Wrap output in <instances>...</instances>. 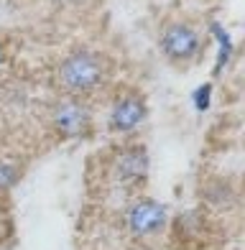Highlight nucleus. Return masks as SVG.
Instances as JSON below:
<instances>
[{"label": "nucleus", "mask_w": 245, "mask_h": 250, "mask_svg": "<svg viewBox=\"0 0 245 250\" xmlns=\"http://www.w3.org/2000/svg\"><path fill=\"white\" fill-rule=\"evenodd\" d=\"M146 120H148V102L136 89L118 95L107 110V130L113 135L136 133Z\"/></svg>", "instance_id": "obj_5"}, {"label": "nucleus", "mask_w": 245, "mask_h": 250, "mask_svg": "<svg viewBox=\"0 0 245 250\" xmlns=\"http://www.w3.org/2000/svg\"><path fill=\"white\" fill-rule=\"evenodd\" d=\"M148 171H151V156L143 143H128L122 148H118L113 166H110V174H113L115 184L125 187V189L141 187L148 179Z\"/></svg>", "instance_id": "obj_6"}, {"label": "nucleus", "mask_w": 245, "mask_h": 250, "mask_svg": "<svg viewBox=\"0 0 245 250\" xmlns=\"http://www.w3.org/2000/svg\"><path fill=\"white\" fill-rule=\"evenodd\" d=\"M204 33H199V28L186 21H171L159 33V51L176 69H186V66L197 64L204 56Z\"/></svg>", "instance_id": "obj_2"}, {"label": "nucleus", "mask_w": 245, "mask_h": 250, "mask_svg": "<svg viewBox=\"0 0 245 250\" xmlns=\"http://www.w3.org/2000/svg\"><path fill=\"white\" fill-rule=\"evenodd\" d=\"M166 225H169V207L153 197H136L125 207V227L138 240L161 235Z\"/></svg>", "instance_id": "obj_4"}, {"label": "nucleus", "mask_w": 245, "mask_h": 250, "mask_svg": "<svg viewBox=\"0 0 245 250\" xmlns=\"http://www.w3.org/2000/svg\"><path fill=\"white\" fill-rule=\"evenodd\" d=\"M199 197H202L207 204L217 207V209H227V207H232V204H235V199H238L235 189H232L227 181H222V179L207 181V184L199 189Z\"/></svg>", "instance_id": "obj_8"}, {"label": "nucleus", "mask_w": 245, "mask_h": 250, "mask_svg": "<svg viewBox=\"0 0 245 250\" xmlns=\"http://www.w3.org/2000/svg\"><path fill=\"white\" fill-rule=\"evenodd\" d=\"M212 92H215V84L212 82L199 84L194 92H192V105H194L197 112H207L209 107H212Z\"/></svg>", "instance_id": "obj_10"}, {"label": "nucleus", "mask_w": 245, "mask_h": 250, "mask_svg": "<svg viewBox=\"0 0 245 250\" xmlns=\"http://www.w3.org/2000/svg\"><path fill=\"white\" fill-rule=\"evenodd\" d=\"M3 64H5V49H3V41H0V69H3Z\"/></svg>", "instance_id": "obj_11"}, {"label": "nucleus", "mask_w": 245, "mask_h": 250, "mask_svg": "<svg viewBox=\"0 0 245 250\" xmlns=\"http://www.w3.org/2000/svg\"><path fill=\"white\" fill-rule=\"evenodd\" d=\"M110 74H113V62L107 59L105 51L92 46L72 49L69 54L61 56L57 69H54V79H57V87L61 92L82 100H87L97 89H102Z\"/></svg>", "instance_id": "obj_1"}, {"label": "nucleus", "mask_w": 245, "mask_h": 250, "mask_svg": "<svg viewBox=\"0 0 245 250\" xmlns=\"http://www.w3.org/2000/svg\"><path fill=\"white\" fill-rule=\"evenodd\" d=\"M209 36L217 41V62H215L212 74L220 77L222 72L227 69V64H230V59H232V54H235V41H232L230 31L222 26V23H217V21H212V23H209Z\"/></svg>", "instance_id": "obj_7"}, {"label": "nucleus", "mask_w": 245, "mask_h": 250, "mask_svg": "<svg viewBox=\"0 0 245 250\" xmlns=\"http://www.w3.org/2000/svg\"><path fill=\"white\" fill-rule=\"evenodd\" d=\"M49 120H51V130L59 138H66V141L84 138L92 130V107L82 97L61 95L49 107Z\"/></svg>", "instance_id": "obj_3"}, {"label": "nucleus", "mask_w": 245, "mask_h": 250, "mask_svg": "<svg viewBox=\"0 0 245 250\" xmlns=\"http://www.w3.org/2000/svg\"><path fill=\"white\" fill-rule=\"evenodd\" d=\"M20 176H23V168H20V164L16 161H0V191H10Z\"/></svg>", "instance_id": "obj_9"}]
</instances>
